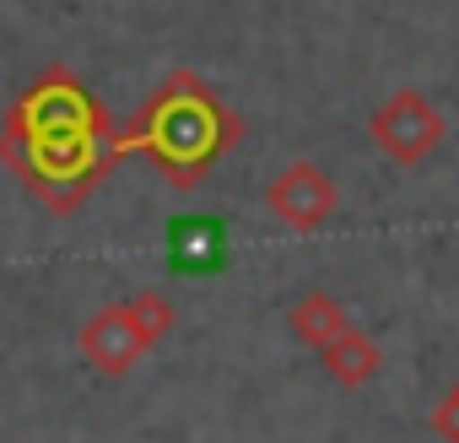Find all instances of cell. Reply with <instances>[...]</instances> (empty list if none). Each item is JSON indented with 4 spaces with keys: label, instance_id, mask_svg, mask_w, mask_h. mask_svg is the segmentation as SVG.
<instances>
[{
    "label": "cell",
    "instance_id": "cell-6",
    "mask_svg": "<svg viewBox=\"0 0 459 443\" xmlns=\"http://www.w3.org/2000/svg\"><path fill=\"white\" fill-rule=\"evenodd\" d=\"M351 319H346V308L330 298V292H308V298H298L292 303V314H287V330L303 341V346H325V341H335L341 330H346Z\"/></svg>",
    "mask_w": 459,
    "mask_h": 443
},
{
    "label": "cell",
    "instance_id": "cell-9",
    "mask_svg": "<svg viewBox=\"0 0 459 443\" xmlns=\"http://www.w3.org/2000/svg\"><path fill=\"white\" fill-rule=\"evenodd\" d=\"M454 389H459V384H454Z\"/></svg>",
    "mask_w": 459,
    "mask_h": 443
},
{
    "label": "cell",
    "instance_id": "cell-8",
    "mask_svg": "<svg viewBox=\"0 0 459 443\" xmlns=\"http://www.w3.org/2000/svg\"><path fill=\"white\" fill-rule=\"evenodd\" d=\"M427 421H432V432H437L443 443H459V389H448V395L432 405V416H427Z\"/></svg>",
    "mask_w": 459,
    "mask_h": 443
},
{
    "label": "cell",
    "instance_id": "cell-4",
    "mask_svg": "<svg viewBox=\"0 0 459 443\" xmlns=\"http://www.w3.org/2000/svg\"><path fill=\"white\" fill-rule=\"evenodd\" d=\"M168 265L173 271H221L227 265V222L221 216L168 222Z\"/></svg>",
    "mask_w": 459,
    "mask_h": 443
},
{
    "label": "cell",
    "instance_id": "cell-1",
    "mask_svg": "<svg viewBox=\"0 0 459 443\" xmlns=\"http://www.w3.org/2000/svg\"><path fill=\"white\" fill-rule=\"evenodd\" d=\"M443 114H437V103L427 98V92H416V87H400L373 119H368V135H373V146L389 157V162H405V168H416L437 141H443Z\"/></svg>",
    "mask_w": 459,
    "mask_h": 443
},
{
    "label": "cell",
    "instance_id": "cell-2",
    "mask_svg": "<svg viewBox=\"0 0 459 443\" xmlns=\"http://www.w3.org/2000/svg\"><path fill=\"white\" fill-rule=\"evenodd\" d=\"M76 346H82V357H87L103 378H125V373H130V368L152 352V341L141 335V325L130 319V308H125V303L98 308V314L82 325Z\"/></svg>",
    "mask_w": 459,
    "mask_h": 443
},
{
    "label": "cell",
    "instance_id": "cell-5",
    "mask_svg": "<svg viewBox=\"0 0 459 443\" xmlns=\"http://www.w3.org/2000/svg\"><path fill=\"white\" fill-rule=\"evenodd\" d=\"M319 362H325V373H330L335 384L362 389V384L378 373V346H373V335H368V330L346 325L335 341H325V346H319Z\"/></svg>",
    "mask_w": 459,
    "mask_h": 443
},
{
    "label": "cell",
    "instance_id": "cell-7",
    "mask_svg": "<svg viewBox=\"0 0 459 443\" xmlns=\"http://www.w3.org/2000/svg\"><path fill=\"white\" fill-rule=\"evenodd\" d=\"M125 308H130V319L141 325V335H146L152 346H157V341H168V330H173V319H178V314H173V303H168L162 292H135Z\"/></svg>",
    "mask_w": 459,
    "mask_h": 443
},
{
    "label": "cell",
    "instance_id": "cell-3",
    "mask_svg": "<svg viewBox=\"0 0 459 443\" xmlns=\"http://www.w3.org/2000/svg\"><path fill=\"white\" fill-rule=\"evenodd\" d=\"M271 211L287 222V228H298V233H314V228H325L330 222V211H335V184H330V173L319 168V162H292L276 184H271Z\"/></svg>",
    "mask_w": 459,
    "mask_h": 443
}]
</instances>
